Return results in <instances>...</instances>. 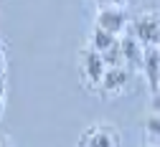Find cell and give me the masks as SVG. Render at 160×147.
<instances>
[{
  "label": "cell",
  "instance_id": "8992f818",
  "mask_svg": "<svg viewBox=\"0 0 160 147\" xmlns=\"http://www.w3.org/2000/svg\"><path fill=\"white\" fill-rule=\"evenodd\" d=\"M127 84H130V69L125 66H117V69H107L104 79H102V86H99V91L107 94V96H117V94H122L127 89Z\"/></svg>",
  "mask_w": 160,
  "mask_h": 147
},
{
  "label": "cell",
  "instance_id": "7a4b0ae2",
  "mask_svg": "<svg viewBox=\"0 0 160 147\" xmlns=\"http://www.w3.org/2000/svg\"><path fill=\"white\" fill-rule=\"evenodd\" d=\"M79 74H82V81L87 84L89 91H99L102 79H104V74H107L104 58L99 56L97 51H92L89 46H84L82 51H79Z\"/></svg>",
  "mask_w": 160,
  "mask_h": 147
},
{
  "label": "cell",
  "instance_id": "4fadbf2b",
  "mask_svg": "<svg viewBox=\"0 0 160 147\" xmlns=\"http://www.w3.org/2000/svg\"><path fill=\"white\" fill-rule=\"evenodd\" d=\"M0 147H13L10 137H8V135H3V132H0Z\"/></svg>",
  "mask_w": 160,
  "mask_h": 147
},
{
  "label": "cell",
  "instance_id": "30bf717a",
  "mask_svg": "<svg viewBox=\"0 0 160 147\" xmlns=\"http://www.w3.org/2000/svg\"><path fill=\"white\" fill-rule=\"evenodd\" d=\"M148 114H155V117H160V91L150 94V112H148Z\"/></svg>",
  "mask_w": 160,
  "mask_h": 147
},
{
  "label": "cell",
  "instance_id": "3957f363",
  "mask_svg": "<svg viewBox=\"0 0 160 147\" xmlns=\"http://www.w3.org/2000/svg\"><path fill=\"white\" fill-rule=\"evenodd\" d=\"M79 147H119V132L104 122L89 124L79 137Z\"/></svg>",
  "mask_w": 160,
  "mask_h": 147
},
{
  "label": "cell",
  "instance_id": "9c48e42d",
  "mask_svg": "<svg viewBox=\"0 0 160 147\" xmlns=\"http://www.w3.org/2000/svg\"><path fill=\"white\" fill-rule=\"evenodd\" d=\"M142 147H160V117L148 114L142 122Z\"/></svg>",
  "mask_w": 160,
  "mask_h": 147
},
{
  "label": "cell",
  "instance_id": "ba28073f",
  "mask_svg": "<svg viewBox=\"0 0 160 147\" xmlns=\"http://www.w3.org/2000/svg\"><path fill=\"white\" fill-rule=\"evenodd\" d=\"M117 41H119L117 36H112V33H107V31H102V28H97V26H94L92 33H89V43H87V46L102 56V53H107V51L117 43Z\"/></svg>",
  "mask_w": 160,
  "mask_h": 147
},
{
  "label": "cell",
  "instance_id": "8fae6325",
  "mask_svg": "<svg viewBox=\"0 0 160 147\" xmlns=\"http://www.w3.org/2000/svg\"><path fill=\"white\" fill-rule=\"evenodd\" d=\"M97 8H125V0H94Z\"/></svg>",
  "mask_w": 160,
  "mask_h": 147
},
{
  "label": "cell",
  "instance_id": "5b68a950",
  "mask_svg": "<svg viewBox=\"0 0 160 147\" xmlns=\"http://www.w3.org/2000/svg\"><path fill=\"white\" fill-rule=\"evenodd\" d=\"M119 48H122V64L130 71H142V58H145V46L132 36L125 33L119 38Z\"/></svg>",
  "mask_w": 160,
  "mask_h": 147
},
{
  "label": "cell",
  "instance_id": "6da1fadb",
  "mask_svg": "<svg viewBox=\"0 0 160 147\" xmlns=\"http://www.w3.org/2000/svg\"><path fill=\"white\" fill-rule=\"evenodd\" d=\"M130 33L145 48H160V10H142L132 18Z\"/></svg>",
  "mask_w": 160,
  "mask_h": 147
},
{
  "label": "cell",
  "instance_id": "277c9868",
  "mask_svg": "<svg viewBox=\"0 0 160 147\" xmlns=\"http://www.w3.org/2000/svg\"><path fill=\"white\" fill-rule=\"evenodd\" d=\"M130 23H132V20H130V15H127L125 8H99V10H97V23H94V26L119 38V36L130 28Z\"/></svg>",
  "mask_w": 160,
  "mask_h": 147
},
{
  "label": "cell",
  "instance_id": "5bb4252c",
  "mask_svg": "<svg viewBox=\"0 0 160 147\" xmlns=\"http://www.w3.org/2000/svg\"><path fill=\"white\" fill-rule=\"evenodd\" d=\"M3 109H5V94H3V86H0V117H3Z\"/></svg>",
  "mask_w": 160,
  "mask_h": 147
},
{
  "label": "cell",
  "instance_id": "7c38bea8",
  "mask_svg": "<svg viewBox=\"0 0 160 147\" xmlns=\"http://www.w3.org/2000/svg\"><path fill=\"white\" fill-rule=\"evenodd\" d=\"M0 86H5V53H3V46H0Z\"/></svg>",
  "mask_w": 160,
  "mask_h": 147
},
{
  "label": "cell",
  "instance_id": "52a82bcc",
  "mask_svg": "<svg viewBox=\"0 0 160 147\" xmlns=\"http://www.w3.org/2000/svg\"><path fill=\"white\" fill-rule=\"evenodd\" d=\"M150 94L160 91V48H145V58H142V71Z\"/></svg>",
  "mask_w": 160,
  "mask_h": 147
}]
</instances>
